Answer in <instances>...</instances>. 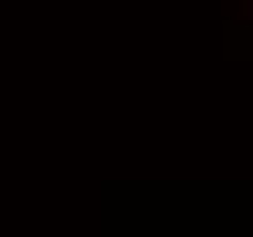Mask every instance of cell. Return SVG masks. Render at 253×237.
<instances>
[]
</instances>
